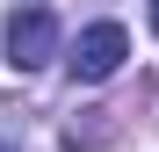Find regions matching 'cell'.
Wrapping results in <instances>:
<instances>
[{
	"instance_id": "cell-1",
	"label": "cell",
	"mask_w": 159,
	"mask_h": 152,
	"mask_svg": "<svg viewBox=\"0 0 159 152\" xmlns=\"http://www.w3.org/2000/svg\"><path fill=\"white\" fill-rule=\"evenodd\" d=\"M123 58H130L123 22H87V29H80V44L65 51V72H72L80 87H101V80H116V72H123Z\"/></svg>"
},
{
	"instance_id": "cell-2",
	"label": "cell",
	"mask_w": 159,
	"mask_h": 152,
	"mask_svg": "<svg viewBox=\"0 0 159 152\" xmlns=\"http://www.w3.org/2000/svg\"><path fill=\"white\" fill-rule=\"evenodd\" d=\"M58 58V15L51 7H15L7 15V65L15 72H43Z\"/></svg>"
},
{
	"instance_id": "cell-3",
	"label": "cell",
	"mask_w": 159,
	"mask_h": 152,
	"mask_svg": "<svg viewBox=\"0 0 159 152\" xmlns=\"http://www.w3.org/2000/svg\"><path fill=\"white\" fill-rule=\"evenodd\" d=\"M152 36H159V0H152Z\"/></svg>"
},
{
	"instance_id": "cell-4",
	"label": "cell",
	"mask_w": 159,
	"mask_h": 152,
	"mask_svg": "<svg viewBox=\"0 0 159 152\" xmlns=\"http://www.w3.org/2000/svg\"><path fill=\"white\" fill-rule=\"evenodd\" d=\"M0 152H15V145H7V138H0Z\"/></svg>"
}]
</instances>
